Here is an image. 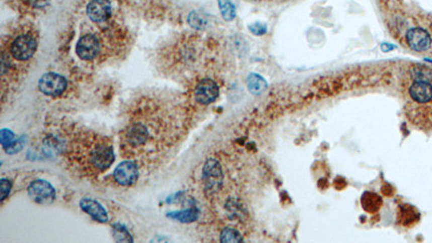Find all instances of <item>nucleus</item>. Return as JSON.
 Segmentation results:
<instances>
[{
  "label": "nucleus",
  "mask_w": 432,
  "mask_h": 243,
  "mask_svg": "<svg viewBox=\"0 0 432 243\" xmlns=\"http://www.w3.org/2000/svg\"><path fill=\"white\" fill-rule=\"evenodd\" d=\"M66 158L79 174L93 178L106 172L113 165L114 147L108 138L85 132L70 139Z\"/></svg>",
  "instance_id": "obj_1"
},
{
  "label": "nucleus",
  "mask_w": 432,
  "mask_h": 243,
  "mask_svg": "<svg viewBox=\"0 0 432 243\" xmlns=\"http://www.w3.org/2000/svg\"><path fill=\"white\" fill-rule=\"evenodd\" d=\"M37 39L31 33H22L18 35L10 43L9 52L16 61L25 62L31 60L37 50Z\"/></svg>",
  "instance_id": "obj_2"
},
{
  "label": "nucleus",
  "mask_w": 432,
  "mask_h": 243,
  "mask_svg": "<svg viewBox=\"0 0 432 243\" xmlns=\"http://www.w3.org/2000/svg\"><path fill=\"white\" fill-rule=\"evenodd\" d=\"M202 180L207 195H214L220 191L224 175H223L220 162L215 159H208L203 167Z\"/></svg>",
  "instance_id": "obj_3"
},
{
  "label": "nucleus",
  "mask_w": 432,
  "mask_h": 243,
  "mask_svg": "<svg viewBox=\"0 0 432 243\" xmlns=\"http://www.w3.org/2000/svg\"><path fill=\"white\" fill-rule=\"evenodd\" d=\"M39 90L48 97H58L64 93L67 88V80L58 73L48 72L39 80Z\"/></svg>",
  "instance_id": "obj_4"
},
{
  "label": "nucleus",
  "mask_w": 432,
  "mask_h": 243,
  "mask_svg": "<svg viewBox=\"0 0 432 243\" xmlns=\"http://www.w3.org/2000/svg\"><path fill=\"white\" fill-rule=\"evenodd\" d=\"M101 42L94 34H86L80 37L76 46V53L83 61H92L99 55Z\"/></svg>",
  "instance_id": "obj_5"
},
{
  "label": "nucleus",
  "mask_w": 432,
  "mask_h": 243,
  "mask_svg": "<svg viewBox=\"0 0 432 243\" xmlns=\"http://www.w3.org/2000/svg\"><path fill=\"white\" fill-rule=\"evenodd\" d=\"M28 195L32 200L40 204H49L54 201L55 189L47 181L37 180L31 183L28 186Z\"/></svg>",
  "instance_id": "obj_6"
},
{
  "label": "nucleus",
  "mask_w": 432,
  "mask_h": 243,
  "mask_svg": "<svg viewBox=\"0 0 432 243\" xmlns=\"http://www.w3.org/2000/svg\"><path fill=\"white\" fill-rule=\"evenodd\" d=\"M220 94V88L218 84L211 78H204L200 80L193 91L195 100L201 105H210L216 101Z\"/></svg>",
  "instance_id": "obj_7"
},
{
  "label": "nucleus",
  "mask_w": 432,
  "mask_h": 243,
  "mask_svg": "<svg viewBox=\"0 0 432 243\" xmlns=\"http://www.w3.org/2000/svg\"><path fill=\"white\" fill-rule=\"evenodd\" d=\"M113 176L115 182H117L119 185L131 186L138 180V167L133 160H126L117 166Z\"/></svg>",
  "instance_id": "obj_8"
},
{
  "label": "nucleus",
  "mask_w": 432,
  "mask_h": 243,
  "mask_svg": "<svg viewBox=\"0 0 432 243\" xmlns=\"http://www.w3.org/2000/svg\"><path fill=\"white\" fill-rule=\"evenodd\" d=\"M406 42L408 47L416 52H422L431 47L432 39L426 29L414 27L406 33Z\"/></svg>",
  "instance_id": "obj_9"
},
{
  "label": "nucleus",
  "mask_w": 432,
  "mask_h": 243,
  "mask_svg": "<svg viewBox=\"0 0 432 243\" xmlns=\"http://www.w3.org/2000/svg\"><path fill=\"white\" fill-rule=\"evenodd\" d=\"M113 7L109 0H91L87 6L88 18L94 23H103L111 17Z\"/></svg>",
  "instance_id": "obj_10"
},
{
  "label": "nucleus",
  "mask_w": 432,
  "mask_h": 243,
  "mask_svg": "<svg viewBox=\"0 0 432 243\" xmlns=\"http://www.w3.org/2000/svg\"><path fill=\"white\" fill-rule=\"evenodd\" d=\"M79 204H80V208L83 209L87 214L90 215L93 219H95L96 222L99 223L108 222L107 212L100 202L93 200L91 198H84L81 199Z\"/></svg>",
  "instance_id": "obj_11"
},
{
  "label": "nucleus",
  "mask_w": 432,
  "mask_h": 243,
  "mask_svg": "<svg viewBox=\"0 0 432 243\" xmlns=\"http://www.w3.org/2000/svg\"><path fill=\"white\" fill-rule=\"evenodd\" d=\"M409 97L419 104L432 101V85L428 81H414L409 87Z\"/></svg>",
  "instance_id": "obj_12"
},
{
  "label": "nucleus",
  "mask_w": 432,
  "mask_h": 243,
  "mask_svg": "<svg viewBox=\"0 0 432 243\" xmlns=\"http://www.w3.org/2000/svg\"><path fill=\"white\" fill-rule=\"evenodd\" d=\"M361 202L363 209L370 213L377 212L383 205L382 198L374 193H371V191H367V193L362 196Z\"/></svg>",
  "instance_id": "obj_13"
},
{
  "label": "nucleus",
  "mask_w": 432,
  "mask_h": 243,
  "mask_svg": "<svg viewBox=\"0 0 432 243\" xmlns=\"http://www.w3.org/2000/svg\"><path fill=\"white\" fill-rule=\"evenodd\" d=\"M399 223L403 226H409L413 225L418 220V213L413 207L409 205H403V207H399V214H398Z\"/></svg>",
  "instance_id": "obj_14"
},
{
  "label": "nucleus",
  "mask_w": 432,
  "mask_h": 243,
  "mask_svg": "<svg viewBox=\"0 0 432 243\" xmlns=\"http://www.w3.org/2000/svg\"><path fill=\"white\" fill-rule=\"evenodd\" d=\"M247 85L249 91L254 95L262 94L267 89L266 80L262 76L257 75V73H251V75H249L247 79Z\"/></svg>",
  "instance_id": "obj_15"
},
{
  "label": "nucleus",
  "mask_w": 432,
  "mask_h": 243,
  "mask_svg": "<svg viewBox=\"0 0 432 243\" xmlns=\"http://www.w3.org/2000/svg\"><path fill=\"white\" fill-rule=\"evenodd\" d=\"M411 72V77L414 79V81H430L432 80V69L428 66H424L421 64H416L409 70Z\"/></svg>",
  "instance_id": "obj_16"
},
{
  "label": "nucleus",
  "mask_w": 432,
  "mask_h": 243,
  "mask_svg": "<svg viewBox=\"0 0 432 243\" xmlns=\"http://www.w3.org/2000/svg\"><path fill=\"white\" fill-rule=\"evenodd\" d=\"M169 217L173 218L178 220V222L182 223H191L193 220H196L199 216V212L196 209H189V210H185V211H177V212H172L169 213L168 214Z\"/></svg>",
  "instance_id": "obj_17"
},
{
  "label": "nucleus",
  "mask_w": 432,
  "mask_h": 243,
  "mask_svg": "<svg viewBox=\"0 0 432 243\" xmlns=\"http://www.w3.org/2000/svg\"><path fill=\"white\" fill-rule=\"evenodd\" d=\"M222 17L226 21H233L236 18V7L230 0H218Z\"/></svg>",
  "instance_id": "obj_18"
},
{
  "label": "nucleus",
  "mask_w": 432,
  "mask_h": 243,
  "mask_svg": "<svg viewBox=\"0 0 432 243\" xmlns=\"http://www.w3.org/2000/svg\"><path fill=\"white\" fill-rule=\"evenodd\" d=\"M113 235L117 242H133V238L126 227L120 224L113 225Z\"/></svg>",
  "instance_id": "obj_19"
},
{
  "label": "nucleus",
  "mask_w": 432,
  "mask_h": 243,
  "mask_svg": "<svg viewBox=\"0 0 432 243\" xmlns=\"http://www.w3.org/2000/svg\"><path fill=\"white\" fill-rule=\"evenodd\" d=\"M188 23L193 28L203 29L207 26L208 21H207V18L204 16V14L197 12V11H192L188 17Z\"/></svg>",
  "instance_id": "obj_20"
},
{
  "label": "nucleus",
  "mask_w": 432,
  "mask_h": 243,
  "mask_svg": "<svg viewBox=\"0 0 432 243\" xmlns=\"http://www.w3.org/2000/svg\"><path fill=\"white\" fill-rule=\"evenodd\" d=\"M220 240L222 242H242L243 237L238 230L234 229V228L227 227L225 229H223Z\"/></svg>",
  "instance_id": "obj_21"
},
{
  "label": "nucleus",
  "mask_w": 432,
  "mask_h": 243,
  "mask_svg": "<svg viewBox=\"0 0 432 243\" xmlns=\"http://www.w3.org/2000/svg\"><path fill=\"white\" fill-rule=\"evenodd\" d=\"M14 142V134L8 129H3L2 130V145L6 149L7 147H9Z\"/></svg>",
  "instance_id": "obj_22"
},
{
  "label": "nucleus",
  "mask_w": 432,
  "mask_h": 243,
  "mask_svg": "<svg viewBox=\"0 0 432 243\" xmlns=\"http://www.w3.org/2000/svg\"><path fill=\"white\" fill-rule=\"evenodd\" d=\"M24 143H25L24 138H20V139H18V141H14V142L9 146V147H7V148H6V151L8 152V153H10V154L17 153V152H19L22 148H23V147H24Z\"/></svg>",
  "instance_id": "obj_23"
},
{
  "label": "nucleus",
  "mask_w": 432,
  "mask_h": 243,
  "mask_svg": "<svg viewBox=\"0 0 432 243\" xmlns=\"http://www.w3.org/2000/svg\"><path fill=\"white\" fill-rule=\"evenodd\" d=\"M249 29H250L251 33H253L256 36H263L264 34L267 33V26L263 23H259V22L250 25Z\"/></svg>",
  "instance_id": "obj_24"
},
{
  "label": "nucleus",
  "mask_w": 432,
  "mask_h": 243,
  "mask_svg": "<svg viewBox=\"0 0 432 243\" xmlns=\"http://www.w3.org/2000/svg\"><path fill=\"white\" fill-rule=\"evenodd\" d=\"M0 184H2V201H5L6 198L10 194L12 184L9 180H6V179H3Z\"/></svg>",
  "instance_id": "obj_25"
},
{
  "label": "nucleus",
  "mask_w": 432,
  "mask_h": 243,
  "mask_svg": "<svg viewBox=\"0 0 432 243\" xmlns=\"http://www.w3.org/2000/svg\"><path fill=\"white\" fill-rule=\"evenodd\" d=\"M28 4L31 5L35 9H42L47 7L50 3V0H27Z\"/></svg>",
  "instance_id": "obj_26"
},
{
  "label": "nucleus",
  "mask_w": 432,
  "mask_h": 243,
  "mask_svg": "<svg viewBox=\"0 0 432 243\" xmlns=\"http://www.w3.org/2000/svg\"><path fill=\"white\" fill-rule=\"evenodd\" d=\"M249 2H258V0H249Z\"/></svg>",
  "instance_id": "obj_27"
}]
</instances>
